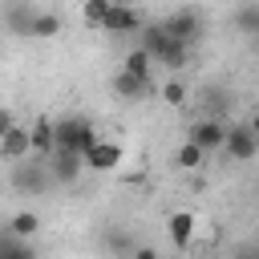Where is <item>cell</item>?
<instances>
[{
	"mask_svg": "<svg viewBox=\"0 0 259 259\" xmlns=\"http://www.w3.org/2000/svg\"><path fill=\"white\" fill-rule=\"evenodd\" d=\"M97 142H101L97 125L85 121V117H61V121H53V150H61V154H77L81 158Z\"/></svg>",
	"mask_w": 259,
	"mask_h": 259,
	"instance_id": "1",
	"label": "cell"
},
{
	"mask_svg": "<svg viewBox=\"0 0 259 259\" xmlns=\"http://www.w3.org/2000/svg\"><path fill=\"white\" fill-rule=\"evenodd\" d=\"M150 61H158V65H166V69H182L186 65V57H190V49L186 45H178V40H170L158 24H146L142 28V45H138Z\"/></svg>",
	"mask_w": 259,
	"mask_h": 259,
	"instance_id": "2",
	"label": "cell"
},
{
	"mask_svg": "<svg viewBox=\"0 0 259 259\" xmlns=\"http://www.w3.org/2000/svg\"><path fill=\"white\" fill-rule=\"evenodd\" d=\"M158 28L170 36V40H178V45H194L198 36H202V12H194V8H182V12H170L166 20H158Z\"/></svg>",
	"mask_w": 259,
	"mask_h": 259,
	"instance_id": "3",
	"label": "cell"
},
{
	"mask_svg": "<svg viewBox=\"0 0 259 259\" xmlns=\"http://www.w3.org/2000/svg\"><path fill=\"white\" fill-rule=\"evenodd\" d=\"M12 186L24 190V194H45V190L53 186V178H49V162H40V158L12 162Z\"/></svg>",
	"mask_w": 259,
	"mask_h": 259,
	"instance_id": "4",
	"label": "cell"
},
{
	"mask_svg": "<svg viewBox=\"0 0 259 259\" xmlns=\"http://www.w3.org/2000/svg\"><path fill=\"white\" fill-rule=\"evenodd\" d=\"M223 150H227V158H231V162H251V158L259 154V138H255V125H247V121H235V125H227Z\"/></svg>",
	"mask_w": 259,
	"mask_h": 259,
	"instance_id": "5",
	"label": "cell"
},
{
	"mask_svg": "<svg viewBox=\"0 0 259 259\" xmlns=\"http://www.w3.org/2000/svg\"><path fill=\"white\" fill-rule=\"evenodd\" d=\"M223 138H227V121H214V117H198V121H190V134H186V142L198 146L202 154L223 150Z\"/></svg>",
	"mask_w": 259,
	"mask_h": 259,
	"instance_id": "6",
	"label": "cell"
},
{
	"mask_svg": "<svg viewBox=\"0 0 259 259\" xmlns=\"http://www.w3.org/2000/svg\"><path fill=\"white\" fill-rule=\"evenodd\" d=\"M105 32H142L146 28V20H142V12L138 8H130V4H109V12H105V24H101Z\"/></svg>",
	"mask_w": 259,
	"mask_h": 259,
	"instance_id": "7",
	"label": "cell"
},
{
	"mask_svg": "<svg viewBox=\"0 0 259 259\" xmlns=\"http://www.w3.org/2000/svg\"><path fill=\"white\" fill-rule=\"evenodd\" d=\"M117 162H121V146L117 142H97V146H89L85 154H81V166H89V170H117Z\"/></svg>",
	"mask_w": 259,
	"mask_h": 259,
	"instance_id": "8",
	"label": "cell"
},
{
	"mask_svg": "<svg viewBox=\"0 0 259 259\" xmlns=\"http://www.w3.org/2000/svg\"><path fill=\"white\" fill-rule=\"evenodd\" d=\"M194 231H198L194 210H174V214L166 219V235H170V243H174L178 251H186V247L194 243Z\"/></svg>",
	"mask_w": 259,
	"mask_h": 259,
	"instance_id": "9",
	"label": "cell"
},
{
	"mask_svg": "<svg viewBox=\"0 0 259 259\" xmlns=\"http://www.w3.org/2000/svg\"><path fill=\"white\" fill-rule=\"evenodd\" d=\"M32 16H36L32 4H4V8H0V28L12 32V36H28Z\"/></svg>",
	"mask_w": 259,
	"mask_h": 259,
	"instance_id": "10",
	"label": "cell"
},
{
	"mask_svg": "<svg viewBox=\"0 0 259 259\" xmlns=\"http://www.w3.org/2000/svg\"><path fill=\"white\" fill-rule=\"evenodd\" d=\"M81 170H85V166H81L77 154H61V150L49 154V178H53V182H65V186H69V182L81 178Z\"/></svg>",
	"mask_w": 259,
	"mask_h": 259,
	"instance_id": "11",
	"label": "cell"
},
{
	"mask_svg": "<svg viewBox=\"0 0 259 259\" xmlns=\"http://www.w3.org/2000/svg\"><path fill=\"white\" fill-rule=\"evenodd\" d=\"M0 158H4V162H24V158H32V146H28V130H24V125H12V130L0 138Z\"/></svg>",
	"mask_w": 259,
	"mask_h": 259,
	"instance_id": "12",
	"label": "cell"
},
{
	"mask_svg": "<svg viewBox=\"0 0 259 259\" xmlns=\"http://www.w3.org/2000/svg\"><path fill=\"white\" fill-rule=\"evenodd\" d=\"M28 146H32V158L49 162V154H53V117H36L28 125Z\"/></svg>",
	"mask_w": 259,
	"mask_h": 259,
	"instance_id": "13",
	"label": "cell"
},
{
	"mask_svg": "<svg viewBox=\"0 0 259 259\" xmlns=\"http://www.w3.org/2000/svg\"><path fill=\"white\" fill-rule=\"evenodd\" d=\"M4 231H8L12 239H20V243H32V235L40 231V214H36V210H16Z\"/></svg>",
	"mask_w": 259,
	"mask_h": 259,
	"instance_id": "14",
	"label": "cell"
},
{
	"mask_svg": "<svg viewBox=\"0 0 259 259\" xmlns=\"http://www.w3.org/2000/svg\"><path fill=\"white\" fill-rule=\"evenodd\" d=\"M113 93L125 97V101H142V97L150 93V81H138V77H130V73H117V77H113Z\"/></svg>",
	"mask_w": 259,
	"mask_h": 259,
	"instance_id": "15",
	"label": "cell"
},
{
	"mask_svg": "<svg viewBox=\"0 0 259 259\" xmlns=\"http://www.w3.org/2000/svg\"><path fill=\"white\" fill-rule=\"evenodd\" d=\"M57 32H61V16H57V12H40V8H36V16H32V24H28V36L49 40V36H57Z\"/></svg>",
	"mask_w": 259,
	"mask_h": 259,
	"instance_id": "16",
	"label": "cell"
},
{
	"mask_svg": "<svg viewBox=\"0 0 259 259\" xmlns=\"http://www.w3.org/2000/svg\"><path fill=\"white\" fill-rule=\"evenodd\" d=\"M0 259H36V251H32V243H20L8 231H0Z\"/></svg>",
	"mask_w": 259,
	"mask_h": 259,
	"instance_id": "17",
	"label": "cell"
},
{
	"mask_svg": "<svg viewBox=\"0 0 259 259\" xmlns=\"http://www.w3.org/2000/svg\"><path fill=\"white\" fill-rule=\"evenodd\" d=\"M150 57L142 53V49H134V53H125V61H121V73H130V77H138V81H150Z\"/></svg>",
	"mask_w": 259,
	"mask_h": 259,
	"instance_id": "18",
	"label": "cell"
},
{
	"mask_svg": "<svg viewBox=\"0 0 259 259\" xmlns=\"http://www.w3.org/2000/svg\"><path fill=\"white\" fill-rule=\"evenodd\" d=\"M202 158H206V154H202L198 146H190V142H182V146H178V154H174V162H178L182 170H198V166H202Z\"/></svg>",
	"mask_w": 259,
	"mask_h": 259,
	"instance_id": "19",
	"label": "cell"
},
{
	"mask_svg": "<svg viewBox=\"0 0 259 259\" xmlns=\"http://www.w3.org/2000/svg\"><path fill=\"white\" fill-rule=\"evenodd\" d=\"M105 12H109V0H89V4L81 8L85 24H93V28H101V24H105Z\"/></svg>",
	"mask_w": 259,
	"mask_h": 259,
	"instance_id": "20",
	"label": "cell"
},
{
	"mask_svg": "<svg viewBox=\"0 0 259 259\" xmlns=\"http://www.w3.org/2000/svg\"><path fill=\"white\" fill-rule=\"evenodd\" d=\"M235 20H239V28H243V32H255V28H259V4L239 8V12H235Z\"/></svg>",
	"mask_w": 259,
	"mask_h": 259,
	"instance_id": "21",
	"label": "cell"
},
{
	"mask_svg": "<svg viewBox=\"0 0 259 259\" xmlns=\"http://www.w3.org/2000/svg\"><path fill=\"white\" fill-rule=\"evenodd\" d=\"M162 101H166V105H182V101H186V85H182V81H166V85H162Z\"/></svg>",
	"mask_w": 259,
	"mask_h": 259,
	"instance_id": "22",
	"label": "cell"
},
{
	"mask_svg": "<svg viewBox=\"0 0 259 259\" xmlns=\"http://www.w3.org/2000/svg\"><path fill=\"white\" fill-rule=\"evenodd\" d=\"M105 243H109V251H117V255H130V251H134L130 235H121V231H109V235H105Z\"/></svg>",
	"mask_w": 259,
	"mask_h": 259,
	"instance_id": "23",
	"label": "cell"
},
{
	"mask_svg": "<svg viewBox=\"0 0 259 259\" xmlns=\"http://www.w3.org/2000/svg\"><path fill=\"white\" fill-rule=\"evenodd\" d=\"M231 259H259V247H255V243H243V247H235Z\"/></svg>",
	"mask_w": 259,
	"mask_h": 259,
	"instance_id": "24",
	"label": "cell"
},
{
	"mask_svg": "<svg viewBox=\"0 0 259 259\" xmlns=\"http://www.w3.org/2000/svg\"><path fill=\"white\" fill-rule=\"evenodd\" d=\"M125 259H162V255H158L154 247H146V243H142V247H134V251H130Z\"/></svg>",
	"mask_w": 259,
	"mask_h": 259,
	"instance_id": "25",
	"label": "cell"
},
{
	"mask_svg": "<svg viewBox=\"0 0 259 259\" xmlns=\"http://www.w3.org/2000/svg\"><path fill=\"white\" fill-rule=\"evenodd\" d=\"M12 125H16V117H12V113H8V109H0V138H4V134H8V130H12Z\"/></svg>",
	"mask_w": 259,
	"mask_h": 259,
	"instance_id": "26",
	"label": "cell"
}]
</instances>
